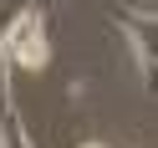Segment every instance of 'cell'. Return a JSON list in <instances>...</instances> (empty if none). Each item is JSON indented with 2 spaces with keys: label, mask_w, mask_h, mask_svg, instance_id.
I'll return each mask as SVG.
<instances>
[{
  "label": "cell",
  "mask_w": 158,
  "mask_h": 148,
  "mask_svg": "<svg viewBox=\"0 0 158 148\" xmlns=\"http://www.w3.org/2000/svg\"><path fill=\"white\" fill-rule=\"evenodd\" d=\"M51 0H36V5H26V11L10 15V26H5V51H10L15 66H26V72H41L46 61H51Z\"/></svg>",
  "instance_id": "1"
},
{
  "label": "cell",
  "mask_w": 158,
  "mask_h": 148,
  "mask_svg": "<svg viewBox=\"0 0 158 148\" xmlns=\"http://www.w3.org/2000/svg\"><path fill=\"white\" fill-rule=\"evenodd\" d=\"M112 26L127 36V41H133L138 72H143V92H153V97H158V15L117 5V11H112Z\"/></svg>",
  "instance_id": "2"
},
{
  "label": "cell",
  "mask_w": 158,
  "mask_h": 148,
  "mask_svg": "<svg viewBox=\"0 0 158 148\" xmlns=\"http://www.w3.org/2000/svg\"><path fill=\"white\" fill-rule=\"evenodd\" d=\"M10 51H5V31H0V117H10Z\"/></svg>",
  "instance_id": "3"
},
{
  "label": "cell",
  "mask_w": 158,
  "mask_h": 148,
  "mask_svg": "<svg viewBox=\"0 0 158 148\" xmlns=\"http://www.w3.org/2000/svg\"><path fill=\"white\" fill-rule=\"evenodd\" d=\"M87 148H97V143H87Z\"/></svg>",
  "instance_id": "4"
}]
</instances>
